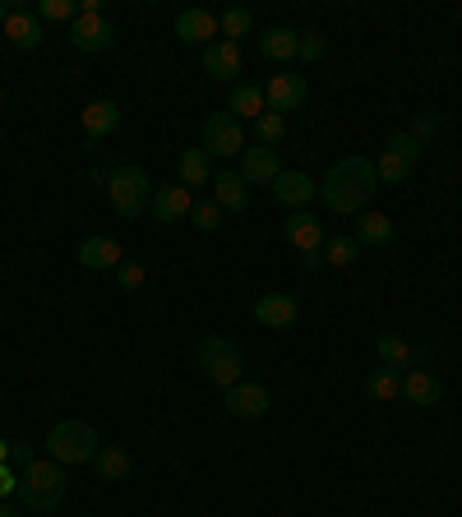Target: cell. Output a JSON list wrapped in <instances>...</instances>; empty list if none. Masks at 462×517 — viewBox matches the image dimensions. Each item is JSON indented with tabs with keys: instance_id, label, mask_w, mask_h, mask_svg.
Instances as JSON below:
<instances>
[{
	"instance_id": "d6986e66",
	"label": "cell",
	"mask_w": 462,
	"mask_h": 517,
	"mask_svg": "<svg viewBox=\"0 0 462 517\" xmlns=\"http://www.w3.org/2000/svg\"><path fill=\"white\" fill-rule=\"evenodd\" d=\"M121 130V102H111V97H98V102H88L84 107V134L88 139H107V134Z\"/></svg>"
},
{
	"instance_id": "7c38bea8",
	"label": "cell",
	"mask_w": 462,
	"mask_h": 517,
	"mask_svg": "<svg viewBox=\"0 0 462 517\" xmlns=\"http://www.w3.org/2000/svg\"><path fill=\"white\" fill-rule=\"evenodd\" d=\"M319 194V181H310L305 171H282L278 181H273V199H278L282 208H292V213H301V208H310V199Z\"/></svg>"
},
{
	"instance_id": "f6af8a7d",
	"label": "cell",
	"mask_w": 462,
	"mask_h": 517,
	"mask_svg": "<svg viewBox=\"0 0 462 517\" xmlns=\"http://www.w3.org/2000/svg\"><path fill=\"white\" fill-rule=\"evenodd\" d=\"M0 144H5V130H0Z\"/></svg>"
},
{
	"instance_id": "ac0fdd59",
	"label": "cell",
	"mask_w": 462,
	"mask_h": 517,
	"mask_svg": "<svg viewBox=\"0 0 462 517\" xmlns=\"http://www.w3.org/2000/svg\"><path fill=\"white\" fill-rule=\"evenodd\" d=\"M5 37H10V47L33 51V47H42V37H47V24L37 19V10H14L10 19H5Z\"/></svg>"
},
{
	"instance_id": "7402d4cb",
	"label": "cell",
	"mask_w": 462,
	"mask_h": 517,
	"mask_svg": "<svg viewBox=\"0 0 462 517\" xmlns=\"http://www.w3.org/2000/svg\"><path fill=\"white\" fill-rule=\"evenodd\" d=\"M204 74H208V79H222V84H227L231 74H241V47L218 37V42L204 51Z\"/></svg>"
},
{
	"instance_id": "3957f363",
	"label": "cell",
	"mask_w": 462,
	"mask_h": 517,
	"mask_svg": "<svg viewBox=\"0 0 462 517\" xmlns=\"http://www.w3.org/2000/svg\"><path fill=\"white\" fill-rule=\"evenodd\" d=\"M47 453H51V462L74 467V462H93V457L102 453V439H98V430L84 421H61L47 434Z\"/></svg>"
},
{
	"instance_id": "d4e9b609",
	"label": "cell",
	"mask_w": 462,
	"mask_h": 517,
	"mask_svg": "<svg viewBox=\"0 0 462 517\" xmlns=\"http://www.w3.org/2000/svg\"><path fill=\"white\" fill-rule=\"evenodd\" d=\"M393 241V217L361 213L356 217V245H389Z\"/></svg>"
},
{
	"instance_id": "4dcf8cb0",
	"label": "cell",
	"mask_w": 462,
	"mask_h": 517,
	"mask_svg": "<svg viewBox=\"0 0 462 517\" xmlns=\"http://www.w3.org/2000/svg\"><path fill=\"white\" fill-rule=\"evenodd\" d=\"M412 162H402V157L398 153H379V162H375V176H379V181H384V185H402V181H407V176H412Z\"/></svg>"
},
{
	"instance_id": "8992f818",
	"label": "cell",
	"mask_w": 462,
	"mask_h": 517,
	"mask_svg": "<svg viewBox=\"0 0 462 517\" xmlns=\"http://www.w3.org/2000/svg\"><path fill=\"white\" fill-rule=\"evenodd\" d=\"M204 153L208 157H241L245 153V130L231 111H213L204 121Z\"/></svg>"
},
{
	"instance_id": "30bf717a",
	"label": "cell",
	"mask_w": 462,
	"mask_h": 517,
	"mask_svg": "<svg viewBox=\"0 0 462 517\" xmlns=\"http://www.w3.org/2000/svg\"><path fill=\"white\" fill-rule=\"evenodd\" d=\"M190 208H195V194L185 190V185H158V190H153V204H148V213H153V222L171 227V222H185V217H190Z\"/></svg>"
},
{
	"instance_id": "f1b7e54d",
	"label": "cell",
	"mask_w": 462,
	"mask_h": 517,
	"mask_svg": "<svg viewBox=\"0 0 462 517\" xmlns=\"http://www.w3.org/2000/svg\"><path fill=\"white\" fill-rule=\"evenodd\" d=\"M84 14V0H37V19L42 24H74Z\"/></svg>"
},
{
	"instance_id": "ee69618b",
	"label": "cell",
	"mask_w": 462,
	"mask_h": 517,
	"mask_svg": "<svg viewBox=\"0 0 462 517\" xmlns=\"http://www.w3.org/2000/svg\"><path fill=\"white\" fill-rule=\"evenodd\" d=\"M0 517H14V508H10V499H0Z\"/></svg>"
},
{
	"instance_id": "2e32d148",
	"label": "cell",
	"mask_w": 462,
	"mask_h": 517,
	"mask_svg": "<svg viewBox=\"0 0 462 517\" xmlns=\"http://www.w3.org/2000/svg\"><path fill=\"white\" fill-rule=\"evenodd\" d=\"M213 204L222 208V213H245V204H250V185L241 181V171H213Z\"/></svg>"
},
{
	"instance_id": "52a82bcc",
	"label": "cell",
	"mask_w": 462,
	"mask_h": 517,
	"mask_svg": "<svg viewBox=\"0 0 462 517\" xmlns=\"http://www.w3.org/2000/svg\"><path fill=\"white\" fill-rule=\"evenodd\" d=\"M222 407L236 416V421H259V416H268V407H273V393H268L264 384H231L227 397H222Z\"/></svg>"
},
{
	"instance_id": "8d00e7d4",
	"label": "cell",
	"mask_w": 462,
	"mask_h": 517,
	"mask_svg": "<svg viewBox=\"0 0 462 517\" xmlns=\"http://www.w3.org/2000/svg\"><path fill=\"white\" fill-rule=\"evenodd\" d=\"M407 134H412L416 144L426 148L430 139H435V134H439V116H430V111H426V116H416V125H412V130H407Z\"/></svg>"
},
{
	"instance_id": "44dd1931",
	"label": "cell",
	"mask_w": 462,
	"mask_h": 517,
	"mask_svg": "<svg viewBox=\"0 0 462 517\" xmlns=\"http://www.w3.org/2000/svg\"><path fill=\"white\" fill-rule=\"evenodd\" d=\"M402 397H407L412 407H435L439 397H444V384H439L430 370H407L402 374Z\"/></svg>"
},
{
	"instance_id": "b9f144b4",
	"label": "cell",
	"mask_w": 462,
	"mask_h": 517,
	"mask_svg": "<svg viewBox=\"0 0 462 517\" xmlns=\"http://www.w3.org/2000/svg\"><path fill=\"white\" fill-rule=\"evenodd\" d=\"M10 453H14V444L10 439H0V462H10Z\"/></svg>"
},
{
	"instance_id": "e0dca14e",
	"label": "cell",
	"mask_w": 462,
	"mask_h": 517,
	"mask_svg": "<svg viewBox=\"0 0 462 517\" xmlns=\"http://www.w3.org/2000/svg\"><path fill=\"white\" fill-rule=\"evenodd\" d=\"M282 231H287V241H292L301 254H319V245H324V222H319L310 208H301V213L287 217Z\"/></svg>"
},
{
	"instance_id": "7bdbcfd3",
	"label": "cell",
	"mask_w": 462,
	"mask_h": 517,
	"mask_svg": "<svg viewBox=\"0 0 462 517\" xmlns=\"http://www.w3.org/2000/svg\"><path fill=\"white\" fill-rule=\"evenodd\" d=\"M14 14V5H5V0H0V24H5V19H10Z\"/></svg>"
},
{
	"instance_id": "cb8c5ba5",
	"label": "cell",
	"mask_w": 462,
	"mask_h": 517,
	"mask_svg": "<svg viewBox=\"0 0 462 517\" xmlns=\"http://www.w3.org/2000/svg\"><path fill=\"white\" fill-rule=\"evenodd\" d=\"M296 47H301V33H296V28H268V33L259 37L264 61H296Z\"/></svg>"
},
{
	"instance_id": "f546056e",
	"label": "cell",
	"mask_w": 462,
	"mask_h": 517,
	"mask_svg": "<svg viewBox=\"0 0 462 517\" xmlns=\"http://www.w3.org/2000/svg\"><path fill=\"white\" fill-rule=\"evenodd\" d=\"M250 28H255V14H250V10H227V14L218 19L222 42H241V37L250 33Z\"/></svg>"
},
{
	"instance_id": "ab89813d",
	"label": "cell",
	"mask_w": 462,
	"mask_h": 517,
	"mask_svg": "<svg viewBox=\"0 0 462 517\" xmlns=\"http://www.w3.org/2000/svg\"><path fill=\"white\" fill-rule=\"evenodd\" d=\"M10 457H14V462H19V467H24V471L37 462V457H33V444H14V453H10Z\"/></svg>"
},
{
	"instance_id": "836d02e7",
	"label": "cell",
	"mask_w": 462,
	"mask_h": 517,
	"mask_svg": "<svg viewBox=\"0 0 462 517\" xmlns=\"http://www.w3.org/2000/svg\"><path fill=\"white\" fill-rule=\"evenodd\" d=\"M384 153H398L402 162H412V167H416V162H421V153H426V148H421V144H416V139H412V134L402 130V134H393L389 144H384Z\"/></svg>"
},
{
	"instance_id": "83f0119b",
	"label": "cell",
	"mask_w": 462,
	"mask_h": 517,
	"mask_svg": "<svg viewBox=\"0 0 462 517\" xmlns=\"http://www.w3.org/2000/svg\"><path fill=\"white\" fill-rule=\"evenodd\" d=\"M213 181V171H208V153L204 148H185L181 153V185L190 190V185H208Z\"/></svg>"
},
{
	"instance_id": "1f68e13d",
	"label": "cell",
	"mask_w": 462,
	"mask_h": 517,
	"mask_svg": "<svg viewBox=\"0 0 462 517\" xmlns=\"http://www.w3.org/2000/svg\"><path fill=\"white\" fill-rule=\"evenodd\" d=\"M356 254H361V245H356V236H333L329 245H324V259H329L333 268H352Z\"/></svg>"
},
{
	"instance_id": "9a60e30c",
	"label": "cell",
	"mask_w": 462,
	"mask_h": 517,
	"mask_svg": "<svg viewBox=\"0 0 462 517\" xmlns=\"http://www.w3.org/2000/svg\"><path fill=\"white\" fill-rule=\"evenodd\" d=\"M282 176V162H278V148H245L241 153V181L245 185H273Z\"/></svg>"
},
{
	"instance_id": "d6a6232c",
	"label": "cell",
	"mask_w": 462,
	"mask_h": 517,
	"mask_svg": "<svg viewBox=\"0 0 462 517\" xmlns=\"http://www.w3.org/2000/svg\"><path fill=\"white\" fill-rule=\"evenodd\" d=\"M255 134H259V144H264V148H278L282 134H287V116H278V111H264V116L255 121Z\"/></svg>"
},
{
	"instance_id": "ffe728a7",
	"label": "cell",
	"mask_w": 462,
	"mask_h": 517,
	"mask_svg": "<svg viewBox=\"0 0 462 517\" xmlns=\"http://www.w3.org/2000/svg\"><path fill=\"white\" fill-rule=\"evenodd\" d=\"M375 351H379V365H389V370H398V374L416 370V361H421V351H416L407 337H398V333H384L375 342Z\"/></svg>"
},
{
	"instance_id": "e575fe53",
	"label": "cell",
	"mask_w": 462,
	"mask_h": 517,
	"mask_svg": "<svg viewBox=\"0 0 462 517\" xmlns=\"http://www.w3.org/2000/svg\"><path fill=\"white\" fill-rule=\"evenodd\" d=\"M324 51H329V42H324V37H319V33H305L301 47H296V61L315 65V61H324Z\"/></svg>"
},
{
	"instance_id": "4fadbf2b",
	"label": "cell",
	"mask_w": 462,
	"mask_h": 517,
	"mask_svg": "<svg viewBox=\"0 0 462 517\" xmlns=\"http://www.w3.org/2000/svg\"><path fill=\"white\" fill-rule=\"evenodd\" d=\"M176 37L181 42H190V47H213L218 42V14L208 10H181L176 14Z\"/></svg>"
},
{
	"instance_id": "8fae6325",
	"label": "cell",
	"mask_w": 462,
	"mask_h": 517,
	"mask_svg": "<svg viewBox=\"0 0 462 517\" xmlns=\"http://www.w3.org/2000/svg\"><path fill=\"white\" fill-rule=\"evenodd\" d=\"M296 314H301V301H296L292 291H268L255 301V324L264 328H292Z\"/></svg>"
},
{
	"instance_id": "7a4b0ae2",
	"label": "cell",
	"mask_w": 462,
	"mask_h": 517,
	"mask_svg": "<svg viewBox=\"0 0 462 517\" xmlns=\"http://www.w3.org/2000/svg\"><path fill=\"white\" fill-rule=\"evenodd\" d=\"M65 499V471L61 462H42L37 457L33 467L19 476V504L28 508V513H51V508Z\"/></svg>"
},
{
	"instance_id": "5b68a950",
	"label": "cell",
	"mask_w": 462,
	"mask_h": 517,
	"mask_svg": "<svg viewBox=\"0 0 462 517\" xmlns=\"http://www.w3.org/2000/svg\"><path fill=\"white\" fill-rule=\"evenodd\" d=\"M199 370L208 374V379H213V384L222 388V393H227L231 384H241V351H236V342H231V337H204V342H199Z\"/></svg>"
},
{
	"instance_id": "484cf974",
	"label": "cell",
	"mask_w": 462,
	"mask_h": 517,
	"mask_svg": "<svg viewBox=\"0 0 462 517\" xmlns=\"http://www.w3.org/2000/svg\"><path fill=\"white\" fill-rule=\"evenodd\" d=\"M365 393L375 397V402H398L402 397V374L389 370V365H379V370L365 374Z\"/></svg>"
},
{
	"instance_id": "d590c367",
	"label": "cell",
	"mask_w": 462,
	"mask_h": 517,
	"mask_svg": "<svg viewBox=\"0 0 462 517\" xmlns=\"http://www.w3.org/2000/svg\"><path fill=\"white\" fill-rule=\"evenodd\" d=\"M190 217H195L199 231H218L222 227V208L218 204H195V208H190Z\"/></svg>"
},
{
	"instance_id": "74e56055",
	"label": "cell",
	"mask_w": 462,
	"mask_h": 517,
	"mask_svg": "<svg viewBox=\"0 0 462 517\" xmlns=\"http://www.w3.org/2000/svg\"><path fill=\"white\" fill-rule=\"evenodd\" d=\"M116 273H121V287H125V291H139V287H144V264H134V259H125Z\"/></svg>"
},
{
	"instance_id": "60d3db41",
	"label": "cell",
	"mask_w": 462,
	"mask_h": 517,
	"mask_svg": "<svg viewBox=\"0 0 462 517\" xmlns=\"http://www.w3.org/2000/svg\"><path fill=\"white\" fill-rule=\"evenodd\" d=\"M301 264H305V273H319V264H324V259H319V254H301Z\"/></svg>"
},
{
	"instance_id": "9c48e42d",
	"label": "cell",
	"mask_w": 462,
	"mask_h": 517,
	"mask_svg": "<svg viewBox=\"0 0 462 517\" xmlns=\"http://www.w3.org/2000/svg\"><path fill=\"white\" fill-rule=\"evenodd\" d=\"M79 264H84L88 273H107V268H121L125 264V250H121L116 236L93 231V236H84V245H79Z\"/></svg>"
},
{
	"instance_id": "277c9868",
	"label": "cell",
	"mask_w": 462,
	"mask_h": 517,
	"mask_svg": "<svg viewBox=\"0 0 462 517\" xmlns=\"http://www.w3.org/2000/svg\"><path fill=\"white\" fill-rule=\"evenodd\" d=\"M107 199L121 217H144L153 204V181L139 167H116L107 176Z\"/></svg>"
},
{
	"instance_id": "603a6c76",
	"label": "cell",
	"mask_w": 462,
	"mask_h": 517,
	"mask_svg": "<svg viewBox=\"0 0 462 517\" xmlns=\"http://www.w3.org/2000/svg\"><path fill=\"white\" fill-rule=\"evenodd\" d=\"M227 111L236 116V121H259L268 111V102H264V88L259 84H236L231 88V102H227Z\"/></svg>"
},
{
	"instance_id": "f35d334b",
	"label": "cell",
	"mask_w": 462,
	"mask_h": 517,
	"mask_svg": "<svg viewBox=\"0 0 462 517\" xmlns=\"http://www.w3.org/2000/svg\"><path fill=\"white\" fill-rule=\"evenodd\" d=\"M10 494H19V476L10 471V462H0V499H10Z\"/></svg>"
},
{
	"instance_id": "4316f807",
	"label": "cell",
	"mask_w": 462,
	"mask_h": 517,
	"mask_svg": "<svg viewBox=\"0 0 462 517\" xmlns=\"http://www.w3.org/2000/svg\"><path fill=\"white\" fill-rule=\"evenodd\" d=\"M93 462H98V476H102V481H125V476H130V467H134L130 453H125L121 444H107L98 457H93Z\"/></svg>"
},
{
	"instance_id": "ba28073f",
	"label": "cell",
	"mask_w": 462,
	"mask_h": 517,
	"mask_svg": "<svg viewBox=\"0 0 462 517\" xmlns=\"http://www.w3.org/2000/svg\"><path fill=\"white\" fill-rule=\"evenodd\" d=\"M70 42L79 51H88V56H98V51H107L116 42V24L102 19V14H79L70 24Z\"/></svg>"
},
{
	"instance_id": "5bb4252c",
	"label": "cell",
	"mask_w": 462,
	"mask_h": 517,
	"mask_svg": "<svg viewBox=\"0 0 462 517\" xmlns=\"http://www.w3.org/2000/svg\"><path fill=\"white\" fill-rule=\"evenodd\" d=\"M264 102H268V111H278V116L296 111L305 102V74H273L264 88Z\"/></svg>"
},
{
	"instance_id": "6da1fadb",
	"label": "cell",
	"mask_w": 462,
	"mask_h": 517,
	"mask_svg": "<svg viewBox=\"0 0 462 517\" xmlns=\"http://www.w3.org/2000/svg\"><path fill=\"white\" fill-rule=\"evenodd\" d=\"M375 162L370 157H342V162H333L329 176L319 181V199L333 208V213L352 217V213H365V204L375 199Z\"/></svg>"
}]
</instances>
